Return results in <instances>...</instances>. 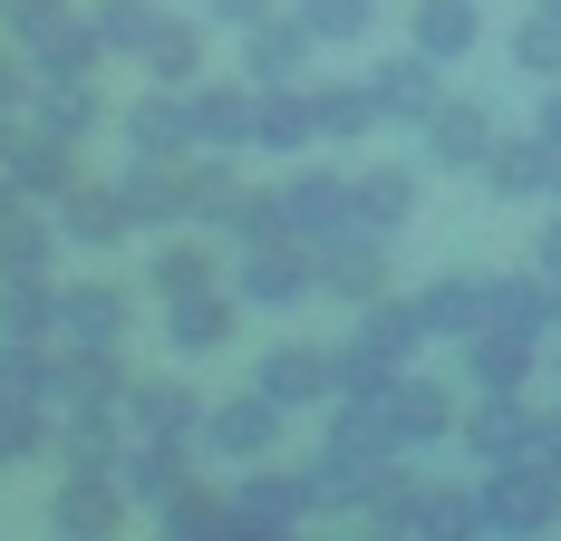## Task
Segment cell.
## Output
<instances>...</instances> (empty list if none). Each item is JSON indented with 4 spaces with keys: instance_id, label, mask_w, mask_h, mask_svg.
<instances>
[{
    "instance_id": "681fc988",
    "label": "cell",
    "mask_w": 561,
    "mask_h": 541,
    "mask_svg": "<svg viewBox=\"0 0 561 541\" xmlns=\"http://www.w3.org/2000/svg\"><path fill=\"white\" fill-rule=\"evenodd\" d=\"M552 387H561V348H552Z\"/></svg>"
},
{
    "instance_id": "836d02e7",
    "label": "cell",
    "mask_w": 561,
    "mask_h": 541,
    "mask_svg": "<svg viewBox=\"0 0 561 541\" xmlns=\"http://www.w3.org/2000/svg\"><path fill=\"white\" fill-rule=\"evenodd\" d=\"M146 88H204V30L194 20L165 10V30L146 39Z\"/></svg>"
},
{
    "instance_id": "d4e9b609",
    "label": "cell",
    "mask_w": 561,
    "mask_h": 541,
    "mask_svg": "<svg viewBox=\"0 0 561 541\" xmlns=\"http://www.w3.org/2000/svg\"><path fill=\"white\" fill-rule=\"evenodd\" d=\"M455 445H465L474 464H513V454H533V406H523V396H474L465 426H455Z\"/></svg>"
},
{
    "instance_id": "52a82bcc",
    "label": "cell",
    "mask_w": 561,
    "mask_h": 541,
    "mask_svg": "<svg viewBox=\"0 0 561 541\" xmlns=\"http://www.w3.org/2000/svg\"><path fill=\"white\" fill-rule=\"evenodd\" d=\"M416 146H426V164H436V174H484V156L504 146V126H494V107H484V97H455V88H446V107L416 126Z\"/></svg>"
},
{
    "instance_id": "277c9868",
    "label": "cell",
    "mask_w": 561,
    "mask_h": 541,
    "mask_svg": "<svg viewBox=\"0 0 561 541\" xmlns=\"http://www.w3.org/2000/svg\"><path fill=\"white\" fill-rule=\"evenodd\" d=\"M126 387H136L126 348H58L49 406H58V416H126Z\"/></svg>"
},
{
    "instance_id": "ba28073f",
    "label": "cell",
    "mask_w": 561,
    "mask_h": 541,
    "mask_svg": "<svg viewBox=\"0 0 561 541\" xmlns=\"http://www.w3.org/2000/svg\"><path fill=\"white\" fill-rule=\"evenodd\" d=\"M280 194H290V232H300L310 252L339 242V232H368V222H358V174H339V164H300Z\"/></svg>"
},
{
    "instance_id": "8d00e7d4",
    "label": "cell",
    "mask_w": 561,
    "mask_h": 541,
    "mask_svg": "<svg viewBox=\"0 0 561 541\" xmlns=\"http://www.w3.org/2000/svg\"><path fill=\"white\" fill-rule=\"evenodd\" d=\"M88 20H98V39H107V58H146V39L165 30V0H98Z\"/></svg>"
},
{
    "instance_id": "7dc6e473",
    "label": "cell",
    "mask_w": 561,
    "mask_h": 541,
    "mask_svg": "<svg viewBox=\"0 0 561 541\" xmlns=\"http://www.w3.org/2000/svg\"><path fill=\"white\" fill-rule=\"evenodd\" d=\"M20 136H30V116H10V107H0V164L20 156Z\"/></svg>"
},
{
    "instance_id": "ac0fdd59",
    "label": "cell",
    "mask_w": 561,
    "mask_h": 541,
    "mask_svg": "<svg viewBox=\"0 0 561 541\" xmlns=\"http://www.w3.org/2000/svg\"><path fill=\"white\" fill-rule=\"evenodd\" d=\"M552 184H561V146L542 126H523V136H504V146L484 156V194H504V204H542Z\"/></svg>"
},
{
    "instance_id": "74e56055",
    "label": "cell",
    "mask_w": 561,
    "mask_h": 541,
    "mask_svg": "<svg viewBox=\"0 0 561 541\" xmlns=\"http://www.w3.org/2000/svg\"><path fill=\"white\" fill-rule=\"evenodd\" d=\"M300 10V30L320 39V49H358L368 30H378V0H290Z\"/></svg>"
},
{
    "instance_id": "4316f807",
    "label": "cell",
    "mask_w": 561,
    "mask_h": 541,
    "mask_svg": "<svg viewBox=\"0 0 561 541\" xmlns=\"http://www.w3.org/2000/svg\"><path fill=\"white\" fill-rule=\"evenodd\" d=\"M58 232H68V242H88V252H107V242L136 232V214H126V194H116V184H68V194H58Z\"/></svg>"
},
{
    "instance_id": "e575fe53",
    "label": "cell",
    "mask_w": 561,
    "mask_h": 541,
    "mask_svg": "<svg viewBox=\"0 0 561 541\" xmlns=\"http://www.w3.org/2000/svg\"><path fill=\"white\" fill-rule=\"evenodd\" d=\"M224 242H300L290 232V194L280 184H242L224 204Z\"/></svg>"
},
{
    "instance_id": "7bdbcfd3",
    "label": "cell",
    "mask_w": 561,
    "mask_h": 541,
    "mask_svg": "<svg viewBox=\"0 0 561 541\" xmlns=\"http://www.w3.org/2000/svg\"><path fill=\"white\" fill-rule=\"evenodd\" d=\"M533 464H552V474H561V396H552V406H533Z\"/></svg>"
},
{
    "instance_id": "9a60e30c",
    "label": "cell",
    "mask_w": 561,
    "mask_h": 541,
    "mask_svg": "<svg viewBox=\"0 0 561 541\" xmlns=\"http://www.w3.org/2000/svg\"><path fill=\"white\" fill-rule=\"evenodd\" d=\"M533 358H542L533 329L484 320L474 338H465V387H474V396H523V387H533Z\"/></svg>"
},
{
    "instance_id": "b9f144b4",
    "label": "cell",
    "mask_w": 561,
    "mask_h": 541,
    "mask_svg": "<svg viewBox=\"0 0 561 541\" xmlns=\"http://www.w3.org/2000/svg\"><path fill=\"white\" fill-rule=\"evenodd\" d=\"M232 194H242L232 156H214V146H204V156H194V222H224V204H232Z\"/></svg>"
},
{
    "instance_id": "bcb514c9",
    "label": "cell",
    "mask_w": 561,
    "mask_h": 541,
    "mask_svg": "<svg viewBox=\"0 0 561 541\" xmlns=\"http://www.w3.org/2000/svg\"><path fill=\"white\" fill-rule=\"evenodd\" d=\"M533 126H542V136H552V146H561V78H552V88H542V116H533Z\"/></svg>"
},
{
    "instance_id": "d6a6232c",
    "label": "cell",
    "mask_w": 561,
    "mask_h": 541,
    "mask_svg": "<svg viewBox=\"0 0 561 541\" xmlns=\"http://www.w3.org/2000/svg\"><path fill=\"white\" fill-rule=\"evenodd\" d=\"M0 338L58 348V280H0Z\"/></svg>"
},
{
    "instance_id": "f35d334b",
    "label": "cell",
    "mask_w": 561,
    "mask_h": 541,
    "mask_svg": "<svg viewBox=\"0 0 561 541\" xmlns=\"http://www.w3.org/2000/svg\"><path fill=\"white\" fill-rule=\"evenodd\" d=\"M513 68H523V78H542V88L561 78V20H552V10H533V20L513 30Z\"/></svg>"
},
{
    "instance_id": "2e32d148",
    "label": "cell",
    "mask_w": 561,
    "mask_h": 541,
    "mask_svg": "<svg viewBox=\"0 0 561 541\" xmlns=\"http://www.w3.org/2000/svg\"><path fill=\"white\" fill-rule=\"evenodd\" d=\"M290 522H320V503L300 474L280 464H242V493H232V532H290Z\"/></svg>"
},
{
    "instance_id": "5b68a950",
    "label": "cell",
    "mask_w": 561,
    "mask_h": 541,
    "mask_svg": "<svg viewBox=\"0 0 561 541\" xmlns=\"http://www.w3.org/2000/svg\"><path fill=\"white\" fill-rule=\"evenodd\" d=\"M397 232H339L320 242V300H348V310H368V300H388L397 290Z\"/></svg>"
},
{
    "instance_id": "484cf974",
    "label": "cell",
    "mask_w": 561,
    "mask_h": 541,
    "mask_svg": "<svg viewBox=\"0 0 561 541\" xmlns=\"http://www.w3.org/2000/svg\"><path fill=\"white\" fill-rule=\"evenodd\" d=\"M126 426L136 435H194V445H204V396L184 378H136L126 387Z\"/></svg>"
},
{
    "instance_id": "1f68e13d",
    "label": "cell",
    "mask_w": 561,
    "mask_h": 541,
    "mask_svg": "<svg viewBox=\"0 0 561 541\" xmlns=\"http://www.w3.org/2000/svg\"><path fill=\"white\" fill-rule=\"evenodd\" d=\"M300 146H320L310 78H300V88H262V156H300Z\"/></svg>"
},
{
    "instance_id": "ffe728a7",
    "label": "cell",
    "mask_w": 561,
    "mask_h": 541,
    "mask_svg": "<svg viewBox=\"0 0 561 541\" xmlns=\"http://www.w3.org/2000/svg\"><path fill=\"white\" fill-rule=\"evenodd\" d=\"M126 493L146 503V513H165L194 493V435H136L126 445Z\"/></svg>"
},
{
    "instance_id": "cb8c5ba5",
    "label": "cell",
    "mask_w": 561,
    "mask_h": 541,
    "mask_svg": "<svg viewBox=\"0 0 561 541\" xmlns=\"http://www.w3.org/2000/svg\"><path fill=\"white\" fill-rule=\"evenodd\" d=\"M30 126H49L68 146H88L98 126H107V97H98V78H68V68H39V97H30Z\"/></svg>"
},
{
    "instance_id": "30bf717a",
    "label": "cell",
    "mask_w": 561,
    "mask_h": 541,
    "mask_svg": "<svg viewBox=\"0 0 561 541\" xmlns=\"http://www.w3.org/2000/svg\"><path fill=\"white\" fill-rule=\"evenodd\" d=\"M252 387L280 396L290 416H300V406H330V396H339V348H320V338H280V348H262Z\"/></svg>"
},
{
    "instance_id": "d6986e66",
    "label": "cell",
    "mask_w": 561,
    "mask_h": 541,
    "mask_svg": "<svg viewBox=\"0 0 561 541\" xmlns=\"http://www.w3.org/2000/svg\"><path fill=\"white\" fill-rule=\"evenodd\" d=\"M416 320H426V338H474V329L494 320V270H446V280H426L416 290Z\"/></svg>"
},
{
    "instance_id": "4dcf8cb0",
    "label": "cell",
    "mask_w": 561,
    "mask_h": 541,
    "mask_svg": "<svg viewBox=\"0 0 561 541\" xmlns=\"http://www.w3.org/2000/svg\"><path fill=\"white\" fill-rule=\"evenodd\" d=\"M58 242H68V232L39 222V204L10 214V222H0V280H49V270H58Z\"/></svg>"
},
{
    "instance_id": "5bb4252c",
    "label": "cell",
    "mask_w": 561,
    "mask_h": 541,
    "mask_svg": "<svg viewBox=\"0 0 561 541\" xmlns=\"http://www.w3.org/2000/svg\"><path fill=\"white\" fill-rule=\"evenodd\" d=\"M232 338H242V290L232 280L194 290V300H165V348L174 358H224Z\"/></svg>"
},
{
    "instance_id": "c3c4849f",
    "label": "cell",
    "mask_w": 561,
    "mask_h": 541,
    "mask_svg": "<svg viewBox=\"0 0 561 541\" xmlns=\"http://www.w3.org/2000/svg\"><path fill=\"white\" fill-rule=\"evenodd\" d=\"M533 10H552V20H561V0H533Z\"/></svg>"
},
{
    "instance_id": "f907efd6",
    "label": "cell",
    "mask_w": 561,
    "mask_h": 541,
    "mask_svg": "<svg viewBox=\"0 0 561 541\" xmlns=\"http://www.w3.org/2000/svg\"><path fill=\"white\" fill-rule=\"evenodd\" d=\"M0 10H10V0H0Z\"/></svg>"
},
{
    "instance_id": "f6af8a7d",
    "label": "cell",
    "mask_w": 561,
    "mask_h": 541,
    "mask_svg": "<svg viewBox=\"0 0 561 541\" xmlns=\"http://www.w3.org/2000/svg\"><path fill=\"white\" fill-rule=\"evenodd\" d=\"M533 270H542V280L561 290V214H552V232H542V252H533Z\"/></svg>"
},
{
    "instance_id": "6da1fadb",
    "label": "cell",
    "mask_w": 561,
    "mask_h": 541,
    "mask_svg": "<svg viewBox=\"0 0 561 541\" xmlns=\"http://www.w3.org/2000/svg\"><path fill=\"white\" fill-rule=\"evenodd\" d=\"M484 532H513V541H533V532H552L561 522V474L552 464H533V454H513V464H484Z\"/></svg>"
},
{
    "instance_id": "603a6c76",
    "label": "cell",
    "mask_w": 561,
    "mask_h": 541,
    "mask_svg": "<svg viewBox=\"0 0 561 541\" xmlns=\"http://www.w3.org/2000/svg\"><path fill=\"white\" fill-rule=\"evenodd\" d=\"M407 39L426 58H446V68H465L484 49V0H407Z\"/></svg>"
},
{
    "instance_id": "f1b7e54d",
    "label": "cell",
    "mask_w": 561,
    "mask_h": 541,
    "mask_svg": "<svg viewBox=\"0 0 561 541\" xmlns=\"http://www.w3.org/2000/svg\"><path fill=\"white\" fill-rule=\"evenodd\" d=\"M214 280H232L214 242H156V262H146V290H156V300H194V290H214Z\"/></svg>"
},
{
    "instance_id": "8fae6325",
    "label": "cell",
    "mask_w": 561,
    "mask_h": 541,
    "mask_svg": "<svg viewBox=\"0 0 561 541\" xmlns=\"http://www.w3.org/2000/svg\"><path fill=\"white\" fill-rule=\"evenodd\" d=\"M378 416H388V435L407 445V454H426V445H446V435L465 426V406H455V396H446L436 378H416V368L378 387Z\"/></svg>"
},
{
    "instance_id": "44dd1931",
    "label": "cell",
    "mask_w": 561,
    "mask_h": 541,
    "mask_svg": "<svg viewBox=\"0 0 561 541\" xmlns=\"http://www.w3.org/2000/svg\"><path fill=\"white\" fill-rule=\"evenodd\" d=\"M194 136H204L214 156H242V146H262V88H252V78H242V88L204 78V88H194Z\"/></svg>"
},
{
    "instance_id": "d590c367",
    "label": "cell",
    "mask_w": 561,
    "mask_h": 541,
    "mask_svg": "<svg viewBox=\"0 0 561 541\" xmlns=\"http://www.w3.org/2000/svg\"><path fill=\"white\" fill-rule=\"evenodd\" d=\"M407 214H416V174L407 164H358V222L368 232H407Z\"/></svg>"
},
{
    "instance_id": "ab89813d",
    "label": "cell",
    "mask_w": 561,
    "mask_h": 541,
    "mask_svg": "<svg viewBox=\"0 0 561 541\" xmlns=\"http://www.w3.org/2000/svg\"><path fill=\"white\" fill-rule=\"evenodd\" d=\"M68 20H78V0H10V10H0V30H10V39H30V49H49Z\"/></svg>"
},
{
    "instance_id": "3957f363",
    "label": "cell",
    "mask_w": 561,
    "mask_h": 541,
    "mask_svg": "<svg viewBox=\"0 0 561 541\" xmlns=\"http://www.w3.org/2000/svg\"><path fill=\"white\" fill-rule=\"evenodd\" d=\"M232 290H242V310H300L320 290V252L310 242H242Z\"/></svg>"
},
{
    "instance_id": "60d3db41",
    "label": "cell",
    "mask_w": 561,
    "mask_h": 541,
    "mask_svg": "<svg viewBox=\"0 0 561 541\" xmlns=\"http://www.w3.org/2000/svg\"><path fill=\"white\" fill-rule=\"evenodd\" d=\"M30 97H39V49L0 30V107H10V116H30Z\"/></svg>"
},
{
    "instance_id": "ee69618b",
    "label": "cell",
    "mask_w": 561,
    "mask_h": 541,
    "mask_svg": "<svg viewBox=\"0 0 561 541\" xmlns=\"http://www.w3.org/2000/svg\"><path fill=\"white\" fill-rule=\"evenodd\" d=\"M280 0H214V30H232V39H242V30H252V20H272Z\"/></svg>"
},
{
    "instance_id": "9c48e42d",
    "label": "cell",
    "mask_w": 561,
    "mask_h": 541,
    "mask_svg": "<svg viewBox=\"0 0 561 541\" xmlns=\"http://www.w3.org/2000/svg\"><path fill=\"white\" fill-rule=\"evenodd\" d=\"M368 97H378V116H388V126H426V116L446 107V58H426L416 39H407L397 58H378V68H368Z\"/></svg>"
},
{
    "instance_id": "4fadbf2b",
    "label": "cell",
    "mask_w": 561,
    "mask_h": 541,
    "mask_svg": "<svg viewBox=\"0 0 561 541\" xmlns=\"http://www.w3.org/2000/svg\"><path fill=\"white\" fill-rule=\"evenodd\" d=\"M116 136H126V156H204V136H194V88H146L136 107L116 116Z\"/></svg>"
},
{
    "instance_id": "7c38bea8",
    "label": "cell",
    "mask_w": 561,
    "mask_h": 541,
    "mask_svg": "<svg viewBox=\"0 0 561 541\" xmlns=\"http://www.w3.org/2000/svg\"><path fill=\"white\" fill-rule=\"evenodd\" d=\"M126 474H58V493H49V532L58 541H107V532H126Z\"/></svg>"
},
{
    "instance_id": "7a4b0ae2",
    "label": "cell",
    "mask_w": 561,
    "mask_h": 541,
    "mask_svg": "<svg viewBox=\"0 0 561 541\" xmlns=\"http://www.w3.org/2000/svg\"><path fill=\"white\" fill-rule=\"evenodd\" d=\"M280 435H290V406L280 396H224V406H204V454L214 464H272L280 454Z\"/></svg>"
},
{
    "instance_id": "8992f818",
    "label": "cell",
    "mask_w": 561,
    "mask_h": 541,
    "mask_svg": "<svg viewBox=\"0 0 561 541\" xmlns=\"http://www.w3.org/2000/svg\"><path fill=\"white\" fill-rule=\"evenodd\" d=\"M116 194H126V214H136V232H184L194 222V156H126V174H116Z\"/></svg>"
},
{
    "instance_id": "f546056e",
    "label": "cell",
    "mask_w": 561,
    "mask_h": 541,
    "mask_svg": "<svg viewBox=\"0 0 561 541\" xmlns=\"http://www.w3.org/2000/svg\"><path fill=\"white\" fill-rule=\"evenodd\" d=\"M78 146H68V136H49V126H30V136H20V156H10V174H20V194H30V204H58V194H68V184H78Z\"/></svg>"
},
{
    "instance_id": "7402d4cb",
    "label": "cell",
    "mask_w": 561,
    "mask_h": 541,
    "mask_svg": "<svg viewBox=\"0 0 561 541\" xmlns=\"http://www.w3.org/2000/svg\"><path fill=\"white\" fill-rule=\"evenodd\" d=\"M58 348H126V290L116 280H68L58 290Z\"/></svg>"
},
{
    "instance_id": "e0dca14e",
    "label": "cell",
    "mask_w": 561,
    "mask_h": 541,
    "mask_svg": "<svg viewBox=\"0 0 561 541\" xmlns=\"http://www.w3.org/2000/svg\"><path fill=\"white\" fill-rule=\"evenodd\" d=\"M310 58H320V39L300 30V10H272V20L242 30V78H252V88H300Z\"/></svg>"
},
{
    "instance_id": "83f0119b",
    "label": "cell",
    "mask_w": 561,
    "mask_h": 541,
    "mask_svg": "<svg viewBox=\"0 0 561 541\" xmlns=\"http://www.w3.org/2000/svg\"><path fill=\"white\" fill-rule=\"evenodd\" d=\"M310 107H320V136H330V146H358V136L388 126L378 97H368V78H310Z\"/></svg>"
}]
</instances>
